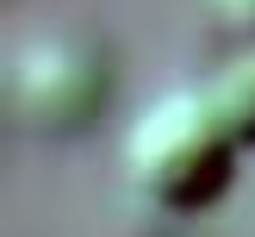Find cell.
<instances>
[{"instance_id":"cell-1","label":"cell","mask_w":255,"mask_h":237,"mask_svg":"<svg viewBox=\"0 0 255 237\" xmlns=\"http://www.w3.org/2000/svg\"><path fill=\"white\" fill-rule=\"evenodd\" d=\"M243 137L218 112L212 87H174L137 112L125 137V175L162 212H199L231 187Z\"/></svg>"},{"instance_id":"cell-3","label":"cell","mask_w":255,"mask_h":237,"mask_svg":"<svg viewBox=\"0 0 255 237\" xmlns=\"http://www.w3.org/2000/svg\"><path fill=\"white\" fill-rule=\"evenodd\" d=\"M212 100H218V112L231 119V131L243 137V150H255V44L237 50V56L218 69Z\"/></svg>"},{"instance_id":"cell-4","label":"cell","mask_w":255,"mask_h":237,"mask_svg":"<svg viewBox=\"0 0 255 237\" xmlns=\"http://www.w3.org/2000/svg\"><path fill=\"white\" fill-rule=\"evenodd\" d=\"M212 6H218V19L231 25V31L255 37V0H212Z\"/></svg>"},{"instance_id":"cell-2","label":"cell","mask_w":255,"mask_h":237,"mask_svg":"<svg viewBox=\"0 0 255 237\" xmlns=\"http://www.w3.org/2000/svg\"><path fill=\"white\" fill-rule=\"evenodd\" d=\"M106 94V56L81 31H37L12 50V106L31 131H87Z\"/></svg>"}]
</instances>
